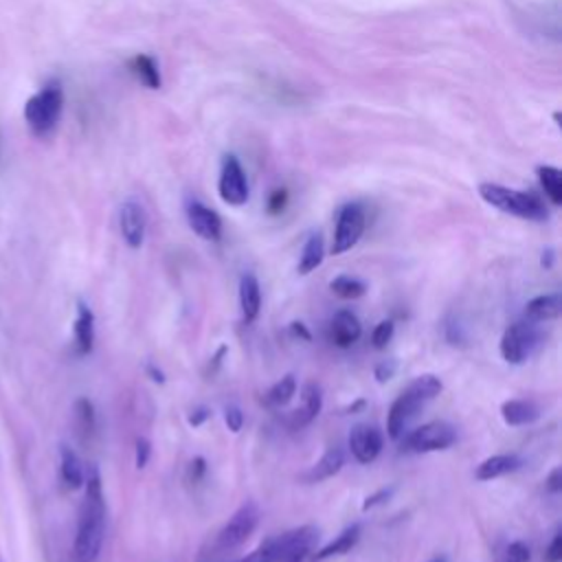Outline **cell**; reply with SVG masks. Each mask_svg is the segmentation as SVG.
Instances as JSON below:
<instances>
[{"label": "cell", "instance_id": "1", "mask_svg": "<svg viewBox=\"0 0 562 562\" xmlns=\"http://www.w3.org/2000/svg\"><path fill=\"white\" fill-rule=\"evenodd\" d=\"M105 540V494L101 472L94 463L86 468L83 498L77 514V529L72 538L75 562H97Z\"/></svg>", "mask_w": 562, "mask_h": 562}, {"label": "cell", "instance_id": "2", "mask_svg": "<svg viewBox=\"0 0 562 562\" xmlns=\"http://www.w3.org/2000/svg\"><path fill=\"white\" fill-rule=\"evenodd\" d=\"M443 389V382L435 373H422L408 382V386L393 400L386 415V432L391 439H400L408 424L422 413V408L432 402Z\"/></svg>", "mask_w": 562, "mask_h": 562}, {"label": "cell", "instance_id": "3", "mask_svg": "<svg viewBox=\"0 0 562 562\" xmlns=\"http://www.w3.org/2000/svg\"><path fill=\"white\" fill-rule=\"evenodd\" d=\"M64 112V86L57 79L46 81L37 92H33L22 108L24 123L29 132L37 138H46L55 132Z\"/></svg>", "mask_w": 562, "mask_h": 562}, {"label": "cell", "instance_id": "4", "mask_svg": "<svg viewBox=\"0 0 562 562\" xmlns=\"http://www.w3.org/2000/svg\"><path fill=\"white\" fill-rule=\"evenodd\" d=\"M479 195L490 206H494L507 215H516L520 220L544 222L549 217L544 202L533 191H518V189H509V187H503L496 182H481Z\"/></svg>", "mask_w": 562, "mask_h": 562}, {"label": "cell", "instance_id": "5", "mask_svg": "<svg viewBox=\"0 0 562 562\" xmlns=\"http://www.w3.org/2000/svg\"><path fill=\"white\" fill-rule=\"evenodd\" d=\"M542 342V331L538 327V323H531L527 318L514 321L501 336V358L509 364H522L527 362L533 351L540 347Z\"/></svg>", "mask_w": 562, "mask_h": 562}, {"label": "cell", "instance_id": "6", "mask_svg": "<svg viewBox=\"0 0 562 562\" xmlns=\"http://www.w3.org/2000/svg\"><path fill=\"white\" fill-rule=\"evenodd\" d=\"M400 439H402L400 452L426 454V452H437V450L450 448L457 441V430L452 424H448L443 419H435V422L413 428L411 432H404Z\"/></svg>", "mask_w": 562, "mask_h": 562}, {"label": "cell", "instance_id": "7", "mask_svg": "<svg viewBox=\"0 0 562 562\" xmlns=\"http://www.w3.org/2000/svg\"><path fill=\"white\" fill-rule=\"evenodd\" d=\"M257 525H259V507L255 503L246 501L244 505H239L235 509V514L217 531L215 549L217 551H233V549L241 547L252 536Z\"/></svg>", "mask_w": 562, "mask_h": 562}, {"label": "cell", "instance_id": "8", "mask_svg": "<svg viewBox=\"0 0 562 562\" xmlns=\"http://www.w3.org/2000/svg\"><path fill=\"white\" fill-rule=\"evenodd\" d=\"M272 540L274 562H303L318 542V529L314 525H301Z\"/></svg>", "mask_w": 562, "mask_h": 562}, {"label": "cell", "instance_id": "9", "mask_svg": "<svg viewBox=\"0 0 562 562\" xmlns=\"http://www.w3.org/2000/svg\"><path fill=\"white\" fill-rule=\"evenodd\" d=\"M364 226H367L364 206L360 202H347L338 211L334 241H331V255H342V252L351 250L360 241Z\"/></svg>", "mask_w": 562, "mask_h": 562}, {"label": "cell", "instance_id": "10", "mask_svg": "<svg viewBox=\"0 0 562 562\" xmlns=\"http://www.w3.org/2000/svg\"><path fill=\"white\" fill-rule=\"evenodd\" d=\"M217 193L228 206H244L248 202V195H250L248 178H246L241 162L233 154H226L222 158Z\"/></svg>", "mask_w": 562, "mask_h": 562}, {"label": "cell", "instance_id": "11", "mask_svg": "<svg viewBox=\"0 0 562 562\" xmlns=\"http://www.w3.org/2000/svg\"><path fill=\"white\" fill-rule=\"evenodd\" d=\"M347 446H349L351 457L358 463L369 465L380 457L384 437H382V430L373 424H356L347 437Z\"/></svg>", "mask_w": 562, "mask_h": 562}, {"label": "cell", "instance_id": "12", "mask_svg": "<svg viewBox=\"0 0 562 562\" xmlns=\"http://www.w3.org/2000/svg\"><path fill=\"white\" fill-rule=\"evenodd\" d=\"M121 237L130 248H140L147 235V211L136 198H127L119 209Z\"/></svg>", "mask_w": 562, "mask_h": 562}, {"label": "cell", "instance_id": "13", "mask_svg": "<svg viewBox=\"0 0 562 562\" xmlns=\"http://www.w3.org/2000/svg\"><path fill=\"white\" fill-rule=\"evenodd\" d=\"M184 213L191 231L198 237L206 241H217L222 237V217L200 200H189Z\"/></svg>", "mask_w": 562, "mask_h": 562}, {"label": "cell", "instance_id": "14", "mask_svg": "<svg viewBox=\"0 0 562 562\" xmlns=\"http://www.w3.org/2000/svg\"><path fill=\"white\" fill-rule=\"evenodd\" d=\"M329 340L340 347V349H347L351 347L353 342H358V338L362 336V325L358 321V316L351 312V310H338L331 321H329Z\"/></svg>", "mask_w": 562, "mask_h": 562}, {"label": "cell", "instance_id": "15", "mask_svg": "<svg viewBox=\"0 0 562 562\" xmlns=\"http://www.w3.org/2000/svg\"><path fill=\"white\" fill-rule=\"evenodd\" d=\"M72 345L77 356H88L94 347V314L83 301H77V312L72 321Z\"/></svg>", "mask_w": 562, "mask_h": 562}, {"label": "cell", "instance_id": "16", "mask_svg": "<svg viewBox=\"0 0 562 562\" xmlns=\"http://www.w3.org/2000/svg\"><path fill=\"white\" fill-rule=\"evenodd\" d=\"M323 408V391L316 382H307L301 391V406H296L290 413V426L292 428H303L310 422H314L318 417Z\"/></svg>", "mask_w": 562, "mask_h": 562}, {"label": "cell", "instance_id": "17", "mask_svg": "<svg viewBox=\"0 0 562 562\" xmlns=\"http://www.w3.org/2000/svg\"><path fill=\"white\" fill-rule=\"evenodd\" d=\"M239 310L244 323H255L261 310V285L255 272H244L239 277Z\"/></svg>", "mask_w": 562, "mask_h": 562}, {"label": "cell", "instance_id": "18", "mask_svg": "<svg viewBox=\"0 0 562 562\" xmlns=\"http://www.w3.org/2000/svg\"><path fill=\"white\" fill-rule=\"evenodd\" d=\"M59 479H61L64 487L70 492L81 490L83 479H86V465H83L81 457L66 443L59 446Z\"/></svg>", "mask_w": 562, "mask_h": 562}, {"label": "cell", "instance_id": "19", "mask_svg": "<svg viewBox=\"0 0 562 562\" xmlns=\"http://www.w3.org/2000/svg\"><path fill=\"white\" fill-rule=\"evenodd\" d=\"M345 465V452L338 446H331L323 452V457L303 474V481L307 483H321L331 479L334 474H338Z\"/></svg>", "mask_w": 562, "mask_h": 562}, {"label": "cell", "instance_id": "20", "mask_svg": "<svg viewBox=\"0 0 562 562\" xmlns=\"http://www.w3.org/2000/svg\"><path fill=\"white\" fill-rule=\"evenodd\" d=\"M520 465H522V459L518 454H492L476 465L474 479L476 481H494L498 476L516 472Z\"/></svg>", "mask_w": 562, "mask_h": 562}, {"label": "cell", "instance_id": "21", "mask_svg": "<svg viewBox=\"0 0 562 562\" xmlns=\"http://www.w3.org/2000/svg\"><path fill=\"white\" fill-rule=\"evenodd\" d=\"M560 312H562V299L558 292L540 294V296H533L531 301H527L522 318H527L531 323H547V321L558 318Z\"/></svg>", "mask_w": 562, "mask_h": 562}, {"label": "cell", "instance_id": "22", "mask_svg": "<svg viewBox=\"0 0 562 562\" xmlns=\"http://www.w3.org/2000/svg\"><path fill=\"white\" fill-rule=\"evenodd\" d=\"M358 540H360V525L353 522V525L345 527L331 542H327L323 549H318V551L312 555V560H314V562H323V560L334 558V555H345V553H349V551L356 547Z\"/></svg>", "mask_w": 562, "mask_h": 562}, {"label": "cell", "instance_id": "23", "mask_svg": "<svg viewBox=\"0 0 562 562\" xmlns=\"http://www.w3.org/2000/svg\"><path fill=\"white\" fill-rule=\"evenodd\" d=\"M501 417L507 426H527L540 417V411L531 400H507L501 404Z\"/></svg>", "mask_w": 562, "mask_h": 562}, {"label": "cell", "instance_id": "24", "mask_svg": "<svg viewBox=\"0 0 562 562\" xmlns=\"http://www.w3.org/2000/svg\"><path fill=\"white\" fill-rule=\"evenodd\" d=\"M325 259V241L323 235L318 231H312L303 244V250L299 255V263H296V272L299 274H310L312 270H316Z\"/></svg>", "mask_w": 562, "mask_h": 562}, {"label": "cell", "instance_id": "25", "mask_svg": "<svg viewBox=\"0 0 562 562\" xmlns=\"http://www.w3.org/2000/svg\"><path fill=\"white\" fill-rule=\"evenodd\" d=\"M130 72L149 90H158L160 88V70L154 61V57L149 55H136L130 59Z\"/></svg>", "mask_w": 562, "mask_h": 562}, {"label": "cell", "instance_id": "26", "mask_svg": "<svg viewBox=\"0 0 562 562\" xmlns=\"http://www.w3.org/2000/svg\"><path fill=\"white\" fill-rule=\"evenodd\" d=\"M538 180H540L542 191L549 198V202L553 206H560L562 204V171L558 167L542 165V167H538Z\"/></svg>", "mask_w": 562, "mask_h": 562}, {"label": "cell", "instance_id": "27", "mask_svg": "<svg viewBox=\"0 0 562 562\" xmlns=\"http://www.w3.org/2000/svg\"><path fill=\"white\" fill-rule=\"evenodd\" d=\"M329 290L338 296V299H345V301H353V299H360L367 294V283L358 277H351V274H338L329 281Z\"/></svg>", "mask_w": 562, "mask_h": 562}, {"label": "cell", "instance_id": "28", "mask_svg": "<svg viewBox=\"0 0 562 562\" xmlns=\"http://www.w3.org/2000/svg\"><path fill=\"white\" fill-rule=\"evenodd\" d=\"M296 393V378L292 373H285L281 380H277L268 393H266V402L270 406H285Z\"/></svg>", "mask_w": 562, "mask_h": 562}, {"label": "cell", "instance_id": "29", "mask_svg": "<svg viewBox=\"0 0 562 562\" xmlns=\"http://www.w3.org/2000/svg\"><path fill=\"white\" fill-rule=\"evenodd\" d=\"M75 417H77V426L83 435H92L94 432V422H97V415H94V406L88 397H81L75 402Z\"/></svg>", "mask_w": 562, "mask_h": 562}, {"label": "cell", "instance_id": "30", "mask_svg": "<svg viewBox=\"0 0 562 562\" xmlns=\"http://www.w3.org/2000/svg\"><path fill=\"white\" fill-rule=\"evenodd\" d=\"M393 334H395L393 321H389V318H386V321H380V323L373 327V334H371L373 347H375V349H384V347L391 342Z\"/></svg>", "mask_w": 562, "mask_h": 562}, {"label": "cell", "instance_id": "31", "mask_svg": "<svg viewBox=\"0 0 562 562\" xmlns=\"http://www.w3.org/2000/svg\"><path fill=\"white\" fill-rule=\"evenodd\" d=\"M529 560H531V549L522 540L509 542L503 553V562H529Z\"/></svg>", "mask_w": 562, "mask_h": 562}, {"label": "cell", "instance_id": "32", "mask_svg": "<svg viewBox=\"0 0 562 562\" xmlns=\"http://www.w3.org/2000/svg\"><path fill=\"white\" fill-rule=\"evenodd\" d=\"M237 562H274V549H272V540L261 542L257 549H252L250 553H246L244 558H239Z\"/></svg>", "mask_w": 562, "mask_h": 562}, {"label": "cell", "instance_id": "33", "mask_svg": "<svg viewBox=\"0 0 562 562\" xmlns=\"http://www.w3.org/2000/svg\"><path fill=\"white\" fill-rule=\"evenodd\" d=\"M224 424L228 426L231 432H239V430H241V426H244V413H241V408H239L237 404H228V406L224 408Z\"/></svg>", "mask_w": 562, "mask_h": 562}, {"label": "cell", "instance_id": "34", "mask_svg": "<svg viewBox=\"0 0 562 562\" xmlns=\"http://www.w3.org/2000/svg\"><path fill=\"white\" fill-rule=\"evenodd\" d=\"M149 457H151V443H149V439L138 437V439H136V448H134V465H136L138 470H143V468L149 463Z\"/></svg>", "mask_w": 562, "mask_h": 562}, {"label": "cell", "instance_id": "35", "mask_svg": "<svg viewBox=\"0 0 562 562\" xmlns=\"http://www.w3.org/2000/svg\"><path fill=\"white\" fill-rule=\"evenodd\" d=\"M395 369H397L395 360H382V362H378V364H375V369H373V375H375L378 384L389 382V380L395 375Z\"/></svg>", "mask_w": 562, "mask_h": 562}, {"label": "cell", "instance_id": "36", "mask_svg": "<svg viewBox=\"0 0 562 562\" xmlns=\"http://www.w3.org/2000/svg\"><path fill=\"white\" fill-rule=\"evenodd\" d=\"M285 204H288V191L285 189H274L268 198V213L277 215L285 209Z\"/></svg>", "mask_w": 562, "mask_h": 562}, {"label": "cell", "instance_id": "37", "mask_svg": "<svg viewBox=\"0 0 562 562\" xmlns=\"http://www.w3.org/2000/svg\"><path fill=\"white\" fill-rule=\"evenodd\" d=\"M562 560V533L555 531L553 540L549 542L547 551H544V562H560Z\"/></svg>", "mask_w": 562, "mask_h": 562}, {"label": "cell", "instance_id": "38", "mask_svg": "<svg viewBox=\"0 0 562 562\" xmlns=\"http://www.w3.org/2000/svg\"><path fill=\"white\" fill-rule=\"evenodd\" d=\"M393 492H395V487H382V490H378L375 494H371V496H367V498H364L362 509L367 512V509H371V507H375V505H380V503L389 501V498L393 496Z\"/></svg>", "mask_w": 562, "mask_h": 562}, {"label": "cell", "instance_id": "39", "mask_svg": "<svg viewBox=\"0 0 562 562\" xmlns=\"http://www.w3.org/2000/svg\"><path fill=\"white\" fill-rule=\"evenodd\" d=\"M204 474H206V461H204V457H195V459L189 463L187 476H189L191 483H200Z\"/></svg>", "mask_w": 562, "mask_h": 562}, {"label": "cell", "instance_id": "40", "mask_svg": "<svg viewBox=\"0 0 562 562\" xmlns=\"http://www.w3.org/2000/svg\"><path fill=\"white\" fill-rule=\"evenodd\" d=\"M443 329H446V340H448L450 345L463 342V331H461V325H459V323L448 321V323L443 325Z\"/></svg>", "mask_w": 562, "mask_h": 562}, {"label": "cell", "instance_id": "41", "mask_svg": "<svg viewBox=\"0 0 562 562\" xmlns=\"http://www.w3.org/2000/svg\"><path fill=\"white\" fill-rule=\"evenodd\" d=\"M211 417V411L206 408V406H195L193 411H191V415H189V426H193V428H198V426H202L206 419Z\"/></svg>", "mask_w": 562, "mask_h": 562}, {"label": "cell", "instance_id": "42", "mask_svg": "<svg viewBox=\"0 0 562 562\" xmlns=\"http://www.w3.org/2000/svg\"><path fill=\"white\" fill-rule=\"evenodd\" d=\"M547 490L553 492V494H558V492L562 490V470H560V468H553V470L549 472V476H547Z\"/></svg>", "mask_w": 562, "mask_h": 562}, {"label": "cell", "instance_id": "43", "mask_svg": "<svg viewBox=\"0 0 562 562\" xmlns=\"http://www.w3.org/2000/svg\"><path fill=\"white\" fill-rule=\"evenodd\" d=\"M290 331H292L296 338H303V340H312V334H310V331H307V327H305L303 323H299V321L290 323Z\"/></svg>", "mask_w": 562, "mask_h": 562}, {"label": "cell", "instance_id": "44", "mask_svg": "<svg viewBox=\"0 0 562 562\" xmlns=\"http://www.w3.org/2000/svg\"><path fill=\"white\" fill-rule=\"evenodd\" d=\"M147 373L151 375V380H154V382H158V384H162V382H165V373H162L160 369H156L154 364H147Z\"/></svg>", "mask_w": 562, "mask_h": 562}, {"label": "cell", "instance_id": "45", "mask_svg": "<svg viewBox=\"0 0 562 562\" xmlns=\"http://www.w3.org/2000/svg\"><path fill=\"white\" fill-rule=\"evenodd\" d=\"M544 268H551V263H553V250H547V252H542V261H540Z\"/></svg>", "mask_w": 562, "mask_h": 562}, {"label": "cell", "instance_id": "46", "mask_svg": "<svg viewBox=\"0 0 562 562\" xmlns=\"http://www.w3.org/2000/svg\"><path fill=\"white\" fill-rule=\"evenodd\" d=\"M428 562H448V555H446V553H437V555H432Z\"/></svg>", "mask_w": 562, "mask_h": 562}, {"label": "cell", "instance_id": "47", "mask_svg": "<svg viewBox=\"0 0 562 562\" xmlns=\"http://www.w3.org/2000/svg\"><path fill=\"white\" fill-rule=\"evenodd\" d=\"M0 562H2V560H0Z\"/></svg>", "mask_w": 562, "mask_h": 562}]
</instances>
